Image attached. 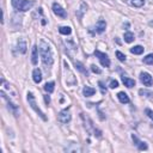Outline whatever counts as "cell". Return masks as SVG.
I'll return each instance as SVG.
<instances>
[{
    "label": "cell",
    "mask_w": 153,
    "mask_h": 153,
    "mask_svg": "<svg viewBox=\"0 0 153 153\" xmlns=\"http://www.w3.org/2000/svg\"><path fill=\"white\" fill-rule=\"evenodd\" d=\"M122 82L124 84V86H127V87H133V86H135V80L134 79H130V78H128V76H122Z\"/></svg>",
    "instance_id": "obj_14"
},
{
    "label": "cell",
    "mask_w": 153,
    "mask_h": 153,
    "mask_svg": "<svg viewBox=\"0 0 153 153\" xmlns=\"http://www.w3.org/2000/svg\"><path fill=\"white\" fill-rule=\"evenodd\" d=\"M38 48H37V45H33L32 47V55H31V62H32V65H37V62H38Z\"/></svg>",
    "instance_id": "obj_13"
},
{
    "label": "cell",
    "mask_w": 153,
    "mask_h": 153,
    "mask_svg": "<svg viewBox=\"0 0 153 153\" xmlns=\"http://www.w3.org/2000/svg\"><path fill=\"white\" fill-rule=\"evenodd\" d=\"M32 79L36 84H39L42 81V72L39 68H35L32 72Z\"/></svg>",
    "instance_id": "obj_12"
},
{
    "label": "cell",
    "mask_w": 153,
    "mask_h": 153,
    "mask_svg": "<svg viewBox=\"0 0 153 153\" xmlns=\"http://www.w3.org/2000/svg\"><path fill=\"white\" fill-rule=\"evenodd\" d=\"M99 86H100V90H102V93L104 94V93L106 92V88H105V87L103 86V82H102V81H99Z\"/></svg>",
    "instance_id": "obj_29"
},
{
    "label": "cell",
    "mask_w": 153,
    "mask_h": 153,
    "mask_svg": "<svg viewBox=\"0 0 153 153\" xmlns=\"http://www.w3.org/2000/svg\"><path fill=\"white\" fill-rule=\"evenodd\" d=\"M143 63L146 65H153V54H148L143 57Z\"/></svg>",
    "instance_id": "obj_23"
},
{
    "label": "cell",
    "mask_w": 153,
    "mask_h": 153,
    "mask_svg": "<svg viewBox=\"0 0 153 153\" xmlns=\"http://www.w3.org/2000/svg\"><path fill=\"white\" fill-rule=\"evenodd\" d=\"M27 102H29V105L35 110V112H36L43 121H47V117H45V115L43 114V111L38 108V105H37V103H36V98H35V96H33L32 92H27Z\"/></svg>",
    "instance_id": "obj_3"
},
{
    "label": "cell",
    "mask_w": 153,
    "mask_h": 153,
    "mask_svg": "<svg viewBox=\"0 0 153 153\" xmlns=\"http://www.w3.org/2000/svg\"><path fill=\"white\" fill-rule=\"evenodd\" d=\"M86 11H87V5H86V2H81L79 11H76V16H78V18L81 19L82 16H84V13H85Z\"/></svg>",
    "instance_id": "obj_17"
},
{
    "label": "cell",
    "mask_w": 153,
    "mask_h": 153,
    "mask_svg": "<svg viewBox=\"0 0 153 153\" xmlns=\"http://www.w3.org/2000/svg\"><path fill=\"white\" fill-rule=\"evenodd\" d=\"M91 71H92L93 73H97V74H99V73H100V69H99L96 65H91Z\"/></svg>",
    "instance_id": "obj_28"
},
{
    "label": "cell",
    "mask_w": 153,
    "mask_h": 153,
    "mask_svg": "<svg viewBox=\"0 0 153 153\" xmlns=\"http://www.w3.org/2000/svg\"><path fill=\"white\" fill-rule=\"evenodd\" d=\"M130 4L134 7H142L145 5V0H130Z\"/></svg>",
    "instance_id": "obj_24"
},
{
    "label": "cell",
    "mask_w": 153,
    "mask_h": 153,
    "mask_svg": "<svg viewBox=\"0 0 153 153\" xmlns=\"http://www.w3.org/2000/svg\"><path fill=\"white\" fill-rule=\"evenodd\" d=\"M131 139H133L134 143L136 145V147H137L140 151H146V149H147V143H146V142H143V141H141V140H139L136 135L131 134Z\"/></svg>",
    "instance_id": "obj_9"
},
{
    "label": "cell",
    "mask_w": 153,
    "mask_h": 153,
    "mask_svg": "<svg viewBox=\"0 0 153 153\" xmlns=\"http://www.w3.org/2000/svg\"><path fill=\"white\" fill-rule=\"evenodd\" d=\"M57 118H59V122H61L62 124H67V123H69V122H71V120H72V115H71L69 108L61 110V111L59 112Z\"/></svg>",
    "instance_id": "obj_5"
},
{
    "label": "cell",
    "mask_w": 153,
    "mask_h": 153,
    "mask_svg": "<svg viewBox=\"0 0 153 153\" xmlns=\"http://www.w3.org/2000/svg\"><path fill=\"white\" fill-rule=\"evenodd\" d=\"M32 5H33V1H29V0H12V6L17 11H22V12L30 10Z\"/></svg>",
    "instance_id": "obj_4"
},
{
    "label": "cell",
    "mask_w": 153,
    "mask_h": 153,
    "mask_svg": "<svg viewBox=\"0 0 153 153\" xmlns=\"http://www.w3.org/2000/svg\"><path fill=\"white\" fill-rule=\"evenodd\" d=\"M140 81H141L145 86H151V85L153 84V79H152L151 74L147 73V72H141V73H140Z\"/></svg>",
    "instance_id": "obj_8"
},
{
    "label": "cell",
    "mask_w": 153,
    "mask_h": 153,
    "mask_svg": "<svg viewBox=\"0 0 153 153\" xmlns=\"http://www.w3.org/2000/svg\"><path fill=\"white\" fill-rule=\"evenodd\" d=\"M26 48H27L26 42H25L24 39H19L18 43H17V47H16L17 51L20 53V54H25V53H26Z\"/></svg>",
    "instance_id": "obj_10"
},
{
    "label": "cell",
    "mask_w": 153,
    "mask_h": 153,
    "mask_svg": "<svg viewBox=\"0 0 153 153\" xmlns=\"http://www.w3.org/2000/svg\"><path fill=\"white\" fill-rule=\"evenodd\" d=\"M44 102H45V104H47V105L50 103V97H49L48 94H47V96H44Z\"/></svg>",
    "instance_id": "obj_30"
},
{
    "label": "cell",
    "mask_w": 153,
    "mask_h": 153,
    "mask_svg": "<svg viewBox=\"0 0 153 153\" xmlns=\"http://www.w3.org/2000/svg\"><path fill=\"white\" fill-rule=\"evenodd\" d=\"M117 98H118V100H120L122 104L129 103V97H128V94L124 93V92H118V93H117Z\"/></svg>",
    "instance_id": "obj_16"
},
{
    "label": "cell",
    "mask_w": 153,
    "mask_h": 153,
    "mask_svg": "<svg viewBox=\"0 0 153 153\" xmlns=\"http://www.w3.org/2000/svg\"><path fill=\"white\" fill-rule=\"evenodd\" d=\"M80 116H81V118H82V121H84V127H85V129H86L90 134H93L94 136L100 137V136H102V133H100V130H98V129L93 126V122L91 121V118H90L88 116H86L85 114H80Z\"/></svg>",
    "instance_id": "obj_2"
},
{
    "label": "cell",
    "mask_w": 153,
    "mask_h": 153,
    "mask_svg": "<svg viewBox=\"0 0 153 153\" xmlns=\"http://www.w3.org/2000/svg\"><path fill=\"white\" fill-rule=\"evenodd\" d=\"M109 86H110V88H116V87H118V81L112 79V80H110Z\"/></svg>",
    "instance_id": "obj_26"
},
{
    "label": "cell",
    "mask_w": 153,
    "mask_h": 153,
    "mask_svg": "<svg viewBox=\"0 0 153 153\" xmlns=\"http://www.w3.org/2000/svg\"><path fill=\"white\" fill-rule=\"evenodd\" d=\"M105 27H106V23H105V20L99 19V20L97 22V24H96V29H94V30H96L97 33H102V32H104Z\"/></svg>",
    "instance_id": "obj_11"
},
{
    "label": "cell",
    "mask_w": 153,
    "mask_h": 153,
    "mask_svg": "<svg viewBox=\"0 0 153 153\" xmlns=\"http://www.w3.org/2000/svg\"><path fill=\"white\" fill-rule=\"evenodd\" d=\"M38 50H39V55H41V59H42L43 65L47 68L48 67H51L53 63H54V57H53V53H51V49H50L49 44L45 41H41L39 42Z\"/></svg>",
    "instance_id": "obj_1"
},
{
    "label": "cell",
    "mask_w": 153,
    "mask_h": 153,
    "mask_svg": "<svg viewBox=\"0 0 153 153\" xmlns=\"http://www.w3.org/2000/svg\"><path fill=\"white\" fill-rule=\"evenodd\" d=\"M94 93H96V90H94L93 87L85 86V87L82 88V94H84L85 97H91V96H93Z\"/></svg>",
    "instance_id": "obj_15"
},
{
    "label": "cell",
    "mask_w": 153,
    "mask_h": 153,
    "mask_svg": "<svg viewBox=\"0 0 153 153\" xmlns=\"http://www.w3.org/2000/svg\"><path fill=\"white\" fill-rule=\"evenodd\" d=\"M143 47L142 45H135V47H133V48H130V53L131 54H135V55H140V54H142L143 53Z\"/></svg>",
    "instance_id": "obj_18"
},
{
    "label": "cell",
    "mask_w": 153,
    "mask_h": 153,
    "mask_svg": "<svg viewBox=\"0 0 153 153\" xmlns=\"http://www.w3.org/2000/svg\"><path fill=\"white\" fill-rule=\"evenodd\" d=\"M59 32H60L61 35H71L72 29H71L69 26H60V27H59Z\"/></svg>",
    "instance_id": "obj_20"
},
{
    "label": "cell",
    "mask_w": 153,
    "mask_h": 153,
    "mask_svg": "<svg viewBox=\"0 0 153 153\" xmlns=\"http://www.w3.org/2000/svg\"><path fill=\"white\" fill-rule=\"evenodd\" d=\"M145 114H146V115H147V116L153 121V110H151V109H148V108H147V109H145Z\"/></svg>",
    "instance_id": "obj_27"
},
{
    "label": "cell",
    "mask_w": 153,
    "mask_h": 153,
    "mask_svg": "<svg viewBox=\"0 0 153 153\" xmlns=\"http://www.w3.org/2000/svg\"><path fill=\"white\" fill-rule=\"evenodd\" d=\"M53 12H54L57 17H60V18H67L66 11H65L63 7H62L60 4H57V2H54V4H53Z\"/></svg>",
    "instance_id": "obj_7"
},
{
    "label": "cell",
    "mask_w": 153,
    "mask_h": 153,
    "mask_svg": "<svg viewBox=\"0 0 153 153\" xmlns=\"http://www.w3.org/2000/svg\"><path fill=\"white\" fill-rule=\"evenodd\" d=\"M54 86H55V82L54 81H49V82H47L44 85V90L48 93H51V92H54Z\"/></svg>",
    "instance_id": "obj_21"
},
{
    "label": "cell",
    "mask_w": 153,
    "mask_h": 153,
    "mask_svg": "<svg viewBox=\"0 0 153 153\" xmlns=\"http://www.w3.org/2000/svg\"><path fill=\"white\" fill-rule=\"evenodd\" d=\"M74 63H75V67H76V69H78V71H80L81 73H84V74H86V75H87V71L84 68V65H82L81 62H79V61H75Z\"/></svg>",
    "instance_id": "obj_22"
},
{
    "label": "cell",
    "mask_w": 153,
    "mask_h": 153,
    "mask_svg": "<svg viewBox=\"0 0 153 153\" xmlns=\"http://www.w3.org/2000/svg\"><path fill=\"white\" fill-rule=\"evenodd\" d=\"M148 25H149V26H153V20H151V22L148 23Z\"/></svg>",
    "instance_id": "obj_31"
},
{
    "label": "cell",
    "mask_w": 153,
    "mask_h": 153,
    "mask_svg": "<svg viewBox=\"0 0 153 153\" xmlns=\"http://www.w3.org/2000/svg\"><path fill=\"white\" fill-rule=\"evenodd\" d=\"M134 39H135V38H134V33H133V32L127 31V32L124 33V42H127V43H131Z\"/></svg>",
    "instance_id": "obj_19"
},
{
    "label": "cell",
    "mask_w": 153,
    "mask_h": 153,
    "mask_svg": "<svg viewBox=\"0 0 153 153\" xmlns=\"http://www.w3.org/2000/svg\"><path fill=\"white\" fill-rule=\"evenodd\" d=\"M94 55L98 57V60L100 61V65L103 67H110V59L108 57V55L105 53H102L99 50H94Z\"/></svg>",
    "instance_id": "obj_6"
},
{
    "label": "cell",
    "mask_w": 153,
    "mask_h": 153,
    "mask_svg": "<svg viewBox=\"0 0 153 153\" xmlns=\"http://www.w3.org/2000/svg\"><path fill=\"white\" fill-rule=\"evenodd\" d=\"M116 56H117V59L121 61V62H124L126 61V55L123 54V53H121V51H116Z\"/></svg>",
    "instance_id": "obj_25"
}]
</instances>
